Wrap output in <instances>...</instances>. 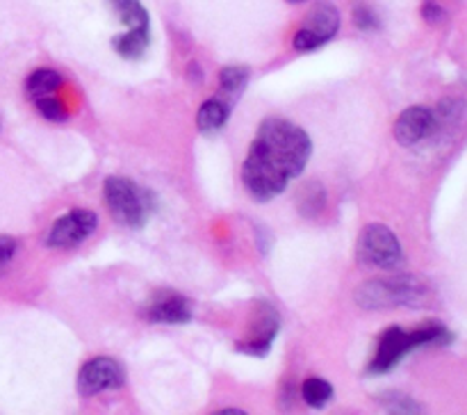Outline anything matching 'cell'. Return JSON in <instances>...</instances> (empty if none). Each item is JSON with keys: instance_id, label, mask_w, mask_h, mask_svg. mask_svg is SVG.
I'll return each mask as SVG.
<instances>
[{"instance_id": "obj_4", "label": "cell", "mask_w": 467, "mask_h": 415, "mask_svg": "<svg viewBox=\"0 0 467 415\" xmlns=\"http://www.w3.org/2000/svg\"><path fill=\"white\" fill-rule=\"evenodd\" d=\"M356 301L363 308H395V306H422L427 301V287L415 276L379 278L356 290Z\"/></svg>"}, {"instance_id": "obj_10", "label": "cell", "mask_w": 467, "mask_h": 415, "mask_svg": "<svg viewBox=\"0 0 467 415\" xmlns=\"http://www.w3.org/2000/svg\"><path fill=\"white\" fill-rule=\"evenodd\" d=\"M260 313L255 317L254 327H251L249 336H246L244 342H240L242 354L251 356H267L269 349H272V342L276 340L278 331H281V319H278V313L269 304H258Z\"/></svg>"}, {"instance_id": "obj_1", "label": "cell", "mask_w": 467, "mask_h": 415, "mask_svg": "<svg viewBox=\"0 0 467 415\" xmlns=\"http://www.w3.org/2000/svg\"><path fill=\"white\" fill-rule=\"evenodd\" d=\"M313 155V140L287 119H265L242 167V182L255 201H272L301 176Z\"/></svg>"}, {"instance_id": "obj_2", "label": "cell", "mask_w": 467, "mask_h": 415, "mask_svg": "<svg viewBox=\"0 0 467 415\" xmlns=\"http://www.w3.org/2000/svg\"><path fill=\"white\" fill-rule=\"evenodd\" d=\"M451 340H454V336L445 327H424L418 331H404L400 327H392L379 340L377 354L369 363V372L386 374L392 368H397L410 351L422 349V347L450 345Z\"/></svg>"}, {"instance_id": "obj_17", "label": "cell", "mask_w": 467, "mask_h": 415, "mask_svg": "<svg viewBox=\"0 0 467 415\" xmlns=\"http://www.w3.org/2000/svg\"><path fill=\"white\" fill-rule=\"evenodd\" d=\"M324 203H327V194H324L322 185H317V182H308V185L299 192V196H296V205H299L301 214L308 219L317 217V214L322 213Z\"/></svg>"}, {"instance_id": "obj_13", "label": "cell", "mask_w": 467, "mask_h": 415, "mask_svg": "<svg viewBox=\"0 0 467 415\" xmlns=\"http://www.w3.org/2000/svg\"><path fill=\"white\" fill-rule=\"evenodd\" d=\"M109 5L119 14L121 23H126L128 30H150L149 9L140 0H109Z\"/></svg>"}, {"instance_id": "obj_5", "label": "cell", "mask_w": 467, "mask_h": 415, "mask_svg": "<svg viewBox=\"0 0 467 415\" xmlns=\"http://www.w3.org/2000/svg\"><path fill=\"white\" fill-rule=\"evenodd\" d=\"M358 260L379 269H395L404 263V249L395 233L383 223H368L358 235Z\"/></svg>"}, {"instance_id": "obj_7", "label": "cell", "mask_w": 467, "mask_h": 415, "mask_svg": "<svg viewBox=\"0 0 467 415\" xmlns=\"http://www.w3.org/2000/svg\"><path fill=\"white\" fill-rule=\"evenodd\" d=\"M99 228V217L94 210H71L53 223L46 235V246L50 249H71L94 235Z\"/></svg>"}, {"instance_id": "obj_26", "label": "cell", "mask_w": 467, "mask_h": 415, "mask_svg": "<svg viewBox=\"0 0 467 415\" xmlns=\"http://www.w3.org/2000/svg\"><path fill=\"white\" fill-rule=\"evenodd\" d=\"M222 415H244V410L240 409H226V410H219Z\"/></svg>"}, {"instance_id": "obj_11", "label": "cell", "mask_w": 467, "mask_h": 415, "mask_svg": "<svg viewBox=\"0 0 467 415\" xmlns=\"http://www.w3.org/2000/svg\"><path fill=\"white\" fill-rule=\"evenodd\" d=\"M144 315L150 322L185 324L192 319V308L185 296L173 295V292H162V295H155L149 301Z\"/></svg>"}, {"instance_id": "obj_9", "label": "cell", "mask_w": 467, "mask_h": 415, "mask_svg": "<svg viewBox=\"0 0 467 415\" xmlns=\"http://www.w3.org/2000/svg\"><path fill=\"white\" fill-rule=\"evenodd\" d=\"M438 117L433 109L422 108V105H415V108L404 109L400 114V119L395 121V140L401 146H418L424 140L433 135L438 130Z\"/></svg>"}, {"instance_id": "obj_22", "label": "cell", "mask_w": 467, "mask_h": 415, "mask_svg": "<svg viewBox=\"0 0 467 415\" xmlns=\"http://www.w3.org/2000/svg\"><path fill=\"white\" fill-rule=\"evenodd\" d=\"M463 112H465L463 100H456V99L442 100L441 108H438V112H436L438 123H441V121H459V119L463 117Z\"/></svg>"}, {"instance_id": "obj_8", "label": "cell", "mask_w": 467, "mask_h": 415, "mask_svg": "<svg viewBox=\"0 0 467 415\" xmlns=\"http://www.w3.org/2000/svg\"><path fill=\"white\" fill-rule=\"evenodd\" d=\"M126 381V374L123 368L114 358H91L82 365V369L78 372V392L82 397H94L100 395L105 390H117Z\"/></svg>"}, {"instance_id": "obj_15", "label": "cell", "mask_w": 467, "mask_h": 415, "mask_svg": "<svg viewBox=\"0 0 467 415\" xmlns=\"http://www.w3.org/2000/svg\"><path fill=\"white\" fill-rule=\"evenodd\" d=\"M62 76L53 68H36L27 76L26 80V91L30 99H41V96L55 94V91L62 87Z\"/></svg>"}, {"instance_id": "obj_12", "label": "cell", "mask_w": 467, "mask_h": 415, "mask_svg": "<svg viewBox=\"0 0 467 415\" xmlns=\"http://www.w3.org/2000/svg\"><path fill=\"white\" fill-rule=\"evenodd\" d=\"M228 121V105L219 99H210L201 105L199 114H196V126L203 135H213V132L222 130Z\"/></svg>"}, {"instance_id": "obj_23", "label": "cell", "mask_w": 467, "mask_h": 415, "mask_svg": "<svg viewBox=\"0 0 467 415\" xmlns=\"http://www.w3.org/2000/svg\"><path fill=\"white\" fill-rule=\"evenodd\" d=\"M422 16H424V21L433 23V26H436V23L445 21L447 12H445V7H442V5L436 3V0H427V3L422 5Z\"/></svg>"}, {"instance_id": "obj_21", "label": "cell", "mask_w": 467, "mask_h": 415, "mask_svg": "<svg viewBox=\"0 0 467 415\" xmlns=\"http://www.w3.org/2000/svg\"><path fill=\"white\" fill-rule=\"evenodd\" d=\"M381 404L383 409L390 410V413H420V410H422L413 399H409V397L404 395H395V392L381 397Z\"/></svg>"}, {"instance_id": "obj_20", "label": "cell", "mask_w": 467, "mask_h": 415, "mask_svg": "<svg viewBox=\"0 0 467 415\" xmlns=\"http://www.w3.org/2000/svg\"><path fill=\"white\" fill-rule=\"evenodd\" d=\"M354 23L358 30H379V26H381V21H379L377 12H374L369 5L365 3H356L354 5Z\"/></svg>"}, {"instance_id": "obj_14", "label": "cell", "mask_w": 467, "mask_h": 415, "mask_svg": "<svg viewBox=\"0 0 467 415\" xmlns=\"http://www.w3.org/2000/svg\"><path fill=\"white\" fill-rule=\"evenodd\" d=\"M112 46L123 59H140L150 46V30H128L126 35L114 36Z\"/></svg>"}, {"instance_id": "obj_6", "label": "cell", "mask_w": 467, "mask_h": 415, "mask_svg": "<svg viewBox=\"0 0 467 415\" xmlns=\"http://www.w3.org/2000/svg\"><path fill=\"white\" fill-rule=\"evenodd\" d=\"M337 30H340V14H337V9L331 3H319L310 12V16L306 18L304 27L295 35L292 46L299 53H310V50H317L319 46L331 41L337 35Z\"/></svg>"}, {"instance_id": "obj_27", "label": "cell", "mask_w": 467, "mask_h": 415, "mask_svg": "<svg viewBox=\"0 0 467 415\" xmlns=\"http://www.w3.org/2000/svg\"><path fill=\"white\" fill-rule=\"evenodd\" d=\"M287 3H292V5H299V3H306V0H287Z\"/></svg>"}, {"instance_id": "obj_25", "label": "cell", "mask_w": 467, "mask_h": 415, "mask_svg": "<svg viewBox=\"0 0 467 415\" xmlns=\"http://www.w3.org/2000/svg\"><path fill=\"white\" fill-rule=\"evenodd\" d=\"M187 73H190V80L196 82V85H201V82H203V71H201V67L196 62L190 64Z\"/></svg>"}, {"instance_id": "obj_16", "label": "cell", "mask_w": 467, "mask_h": 415, "mask_svg": "<svg viewBox=\"0 0 467 415\" xmlns=\"http://www.w3.org/2000/svg\"><path fill=\"white\" fill-rule=\"evenodd\" d=\"M301 395H304V401L308 406H313V409H324V406L333 399V386L327 379L310 377L306 379L304 386H301Z\"/></svg>"}, {"instance_id": "obj_18", "label": "cell", "mask_w": 467, "mask_h": 415, "mask_svg": "<svg viewBox=\"0 0 467 415\" xmlns=\"http://www.w3.org/2000/svg\"><path fill=\"white\" fill-rule=\"evenodd\" d=\"M219 82H222L223 94L237 99V96L244 91L246 82H249V68H244V67H223L222 73H219Z\"/></svg>"}, {"instance_id": "obj_3", "label": "cell", "mask_w": 467, "mask_h": 415, "mask_svg": "<svg viewBox=\"0 0 467 415\" xmlns=\"http://www.w3.org/2000/svg\"><path fill=\"white\" fill-rule=\"evenodd\" d=\"M105 205L117 223L128 228L144 226L153 210V201L146 190L123 176H109L103 182Z\"/></svg>"}, {"instance_id": "obj_24", "label": "cell", "mask_w": 467, "mask_h": 415, "mask_svg": "<svg viewBox=\"0 0 467 415\" xmlns=\"http://www.w3.org/2000/svg\"><path fill=\"white\" fill-rule=\"evenodd\" d=\"M18 244L14 237L9 235H0V265L9 263V260L14 258V254H16Z\"/></svg>"}, {"instance_id": "obj_19", "label": "cell", "mask_w": 467, "mask_h": 415, "mask_svg": "<svg viewBox=\"0 0 467 415\" xmlns=\"http://www.w3.org/2000/svg\"><path fill=\"white\" fill-rule=\"evenodd\" d=\"M35 105L36 109H39L41 117L48 119V121H67V108H64V103L55 94L35 99Z\"/></svg>"}]
</instances>
